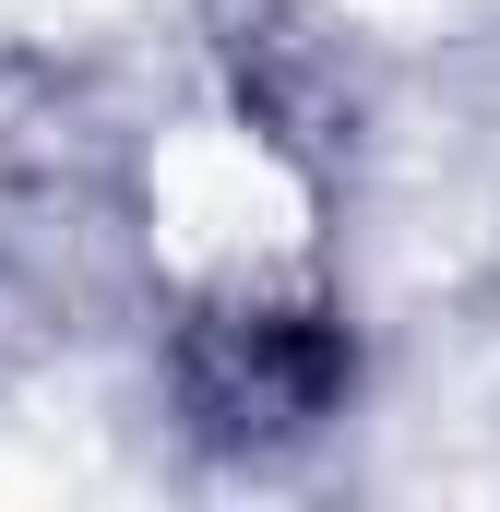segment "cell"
I'll return each instance as SVG.
<instances>
[{"mask_svg": "<svg viewBox=\"0 0 500 512\" xmlns=\"http://www.w3.org/2000/svg\"><path fill=\"white\" fill-rule=\"evenodd\" d=\"M131 215L143 262L227 322L286 310L322 274V179L262 108H179L131 167Z\"/></svg>", "mask_w": 500, "mask_h": 512, "instance_id": "obj_1", "label": "cell"}, {"mask_svg": "<svg viewBox=\"0 0 500 512\" xmlns=\"http://www.w3.org/2000/svg\"><path fill=\"white\" fill-rule=\"evenodd\" d=\"M334 12H358V24H417V12H441V0H334Z\"/></svg>", "mask_w": 500, "mask_h": 512, "instance_id": "obj_2", "label": "cell"}]
</instances>
